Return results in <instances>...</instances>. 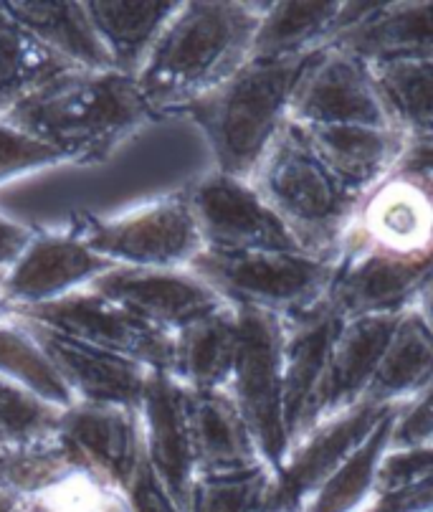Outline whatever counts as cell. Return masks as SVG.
Listing matches in <instances>:
<instances>
[{"instance_id":"obj_32","label":"cell","mask_w":433,"mask_h":512,"mask_svg":"<svg viewBox=\"0 0 433 512\" xmlns=\"http://www.w3.org/2000/svg\"><path fill=\"white\" fill-rule=\"evenodd\" d=\"M274 472L266 464L198 474L185 512H266Z\"/></svg>"},{"instance_id":"obj_17","label":"cell","mask_w":433,"mask_h":512,"mask_svg":"<svg viewBox=\"0 0 433 512\" xmlns=\"http://www.w3.org/2000/svg\"><path fill=\"white\" fill-rule=\"evenodd\" d=\"M23 322L28 325L33 338L41 343V348L46 350L76 404L140 409L147 383L155 371L145 368L137 360L94 348V345L56 333V330L38 325V322Z\"/></svg>"},{"instance_id":"obj_36","label":"cell","mask_w":433,"mask_h":512,"mask_svg":"<svg viewBox=\"0 0 433 512\" xmlns=\"http://www.w3.org/2000/svg\"><path fill=\"white\" fill-rule=\"evenodd\" d=\"M426 444H433V383L398 409L390 447H426Z\"/></svg>"},{"instance_id":"obj_15","label":"cell","mask_w":433,"mask_h":512,"mask_svg":"<svg viewBox=\"0 0 433 512\" xmlns=\"http://www.w3.org/2000/svg\"><path fill=\"white\" fill-rule=\"evenodd\" d=\"M390 406L360 404L347 414L325 421L292 444L282 469L274 474L266 512H304L314 492L350 457L390 414Z\"/></svg>"},{"instance_id":"obj_26","label":"cell","mask_w":433,"mask_h":512,"mask_svg":"<svg viewBox=\"0 0 433 512\" xmlns=\"http://www.w3.org/2000/svg\"><path fill=\"white\" fill-rule=\"evenodd\" d=\"M236 355L239 315L226 305L175 335L170 373L190 391H228Z\"/></svg>"},{"instance_id":"obj_4","label":"cell","mask_w":433,"mask_h":512,"mask_svg":"<svg viewBox=\"0 0 433 512\" xmlns=\"http://www.w3.org/2000/svg\"><path fill=\"white\" fill-rule=\"evenodd\" d=\"M317 56V54H314ZM254 59L180 117L201 135L211 168L249 180L292 120V102L309 61Z\"/></svg>"},{"instance_id":"obj_14","label":"cell","mask_w":433,"mask_h":512,"mask_svg":"<svg viewBox=\"0 0 433 512\" xmlns=\"http://www.w3.org/2000/svg\"><path fill=\"white\" fill-rule=\"evenodd\" d=\"M89 289L173 338L185 327L226 307V302L190 269L112 267Z\"/></svg>"},{"instance_id":"obj_25","label":"cell","mask_w":433,"mask_h":512,"mask_svg":"<svg viewBox=\"0 0 433 512\" xmlns=\"http://www.w3.org/2000/svg\"><path fill=\"white\" fill-rule=\"evenodd\" d=\"M97 39L107 54L109 66L127 77H137L150 59L157 39L175 16L180 3L140 0V3H107L87 0L84 3Z\"/></svg>"},{"instance_id":"obj_8","label":"cell","mask_w":433,"mask_h":512,"mask_svg":"<svg viewBox=\"0 0 433 512\" xmlns=\"http://www.w3.org/2000/svg\"><path fill=\"white\" fill-rule=\"evenodd\" d=\"M236 315H239V355L233 365L228 393L251 429L261 459L277 474L289 454L287 414H284V325L279 317L264 312L236 310Z\"/></svg>"},{"instance_id":"obj_11","label":"cell","mask_w":433,"mask_h":512,"mask_svg":"<svg viewBox=\"0 0 433 512\" xmlns=\"http://www.w3.org/2000/svg\"><path fill=\"white\" fill-rule=\"evenodd\" d=\"M403 312L345 317L335 345H332L325 373H322L320 383L314 388L307 409L299 419L292 444L325 421H332L335 416L347 414L355 406L365 404L375 373H378L380 358L385 353V345H388ZM292 444H289V449H292Z\"/></svg>"},{"instance_id":"obj_27","label":"cell","mask_w":433,"mask_h":512,"mask_svg":"<svg viewBox=\"0 0 433 512\" xmlns=\"http://www.w3.org/2000/svg\"><path fill=\"white\" fill-rule=\"evenodd\" d=\"M433 383V333L408 307L390 335L378 373L368 391V404L401 409Z\"/></svg>"},{"instance_id":"obj_5","label":"cell","mask_w":433,"mask_h":512,"mask_svg":"<svg viewBox=\"0 0 433 512\" xmlns=\"http://www.w3.org/2000/svg\"><path fill=\"white\" fill-rule=\"evenodd\" d=\"M249 180L304 251L335 256L360 198L330 173L302 127L289 122Z\"/></svg>"},{"instance_id":"obj_6","label":"cell","mask_w":433,"mask_h":512,"mask_svg":"<svg viewBox=\"0 0 433 512\" xmlns=\"http://www.w3.org/2000/svg\"><path fill=\"white\" fill-rule=\"evenodd\" d=\"M188 269L236 310L292 320L330 300L335 256L203 249Z\"/></svg>"},{"instance_id":"obj_30","label":"cell","mask_w":433,"mask_h":512,"mask_svg":"<svg viewBox=\"0 0 433 512\" xmlns=\"http://www.w3.org/2000/svg\"><path fill=\"white\" fill-rule=\"evenodd\" d=\"M0 378L26 388L59 411L76 404L64 378L21 317L0 322Z\"/></svg>"},{"instance_id":"obj_1","label":"cell","mask_w":433,"mask_h":512,"mask_svg":"<svg viewBox=\"0 0 433 512\" xmlns=\"http://www.w3.org/2000/svg\"><path fill=\"white\" fill-rule=\"evenodd\" d=\"M433 274V175L390 170L360 196L335 249L330 302L345 317L403 312Z\"/></svg>"},{"instance_id":"obj_38","label":"cell","mask_w":433,"mask_h":512,"mask_svg":"<svg viewBox=\"0 0 433 512\" xmlns=\"http://www.w3.org/2000/svg\"><path fill=\"white\" fill-rule=\"evenodd\" d=\"M370 512H433V477L383 497Z\"/></svg>"},{"instance_id":"obj_20","label":"cell","mask_w":433,"mask_h":512,"mask_svg":"<svg viewBox=\"0 0 433 512\" xmlns=\"http://www.w3.org/2000/svg\"><path fill=\"white\" fill-rule=\"evenodd\" d=\"M332 46L368 66L433 59V0L373 3Z\"/></svg>"},{"instance_id":"obj_31","label":"cell","mask_w":433,"mask_h":512,"mask_svg":"<svg viewBox=\"0 0 433 512\" xmlns=\"http://www.w3.org/2000/svg\"><path fill=\"white\" fill-rule=\"evenodd\" d=\"M390 122L406 137L433 132V59L370 66Z\"/></svg>"},{"instance_id":"obj_29","label":"cell","mask_w":433,"mask_h":512,"mask_svg":"<svg viewBox=\"0 0 433 512\" xmlns=\"http://www.w3.org/2000/svg\"><path fill=\"white\" fill-rule=\"evenodd\" d=\"M74 66L51 54L26 28L0 11V117Z\"/></svg>"},{"instance_id":"obj_34","label":"cell","mask_w":433,"mask_h":512,"mask_svg":"<svg viewBox=\"0 0 433 512\" xmlns=\"http://www.w3.org/2000/svg\"><path fill=\"white\" fill-rule=\"evenodd\" d=\"M59 165H69L64 155L33 137L31 132L13 125L8 117H0V188H8L18 180Z\"/></svg>"},{"instance_id":"obj_24","label":"cell","mask_w":433,"mask_h":512,"mask_svg":"<svg viewBox=\"0 0 433 512\" xmlns=\"http://www.w3.org/2000/svg\"><path fill=\"white\" fill-rule=\"evenodd\" d=\"M0 11L74 69H112L82 0H0Z\"/></svg>"},{"instance_id":"obj_12","label":"cell","mask_w":433,"mask_h":512,"mask_svg":"<svg viewBox=\"0 0 433 512\" xmlns=\"http://www.w3.org/2000/svg\"><path fill=\"white\" fill-rule=\"evenodd\" d=\"M289 122L299 127L363 125L396 130L370 66L335 46L309 61L294 94Z\"/></svg>"},{"instance_id":"obj_33","label":"cell","mask_w":433,"mask_h":512,"mask_svg":"<svg viewBox=\"0 0 433 512\" xmlns=\"http://www.w3.org/2000/svg\"><path fill=\"white\" fill-rule=\"evenodd\" d=\"M61 411L26 388L0 378V442L3 447H28L56 434Z\"/></svg>"},{"instance_id":"obj_13","label":"cell","mask_w":433,"mask_h":512,"mask_svg":"<svg viewBox=\"0 0 433 512\" xmlns=\"http://www.w3.org/2000/svg\"><path fill=\"white\" fill-rule=\"evenodd\" d=\"M112 269L74 229L36 231L0 277V292L18 312L84 292Z\"/></svg>"},{"instance_id":"obj_44","label":"cell","mask_w":433,"mask_h":512,"mask_svg":"<svg viewBox=\"0 0 433 512\" xmlns=\"http://www.w3.org/2000/svg\"><path fill=\"white\" fill-rule=\"evenodd\" d=\"M0 449H6V447H3V442H0Z\"/></svg>"},{"instance_id":"obj_23","label":"cell","mask_w":433,"mask_h":512,"mask_svg":"<svg viewBox=\"0 0 433 512\" xmlns=\"http://www.w3.org/2000/svg\"><path fill=\"white\" fill-rule=\"evenodd\" d=\"M188 419L198 474L236 472L266 464L228 391H190Z\"/></svg>"},{"instance_id":"obj_37","label":"cell","mask_w":433,"mask_h":512,"mask_svg":"<svg viewBox=\"0 0 433 512\" xmlns=\"http://www.w3.org/2000/svg\"><path fill=\"white\" fill-rule=\"evenodd\" d=\"M127 490H130L132 512H183V507L157 482V477L147 469L145 462L140 464L135 480Z\"/></svg>"},{"instance_id":"obj_40","label":"cell","mask_w":433,"mask_h":512,"mask_svg":"<svg viewBox=\"0 0 433 512\" xmlns=\"http://www.w3.org/2000/svg\"><path fill=\"white\" fill-rule=\"evenodd\" d=\"M396 168L411 170V173L433 175V132L428 135H413L403 142V153Z\"/></svg>"},{"instance_id":"obj_21","label":"cell","mask_w":433,"mask_h":512,"mask_svg":"<svg viewBox=\"0 0 433 512\" xmlns=\"http://www.w3.org/2000/svg\"><path fill=\"white\" fill-rule=\"evenodd\" d=\"M342 322H345V315L330 300L304 312V315L282 320L284 414H287L289 444H292V436L297 431V424L302 419L304 409H307L314 388H317L322 373H325Z\"/></svg>"},{"instance_id":"obj_19","label":"cell","mask_w":433,"mask_h":512,"mask_svg":"<svg viewBox=\"0 0 433 512\" xmlns=\"http://www.w3.org/2000/svg\"><path fill=\"white\" fill-rule=\"evenodd\" d=\"M373 3H264L254 56L309 59L330 49L347 28L368 16Z\"/></svg>"},{"instance_id":"obj_2","label":"cell","mask_w":433,"mask_h":512,"mask_svg":"<svg viewBox=\"0 0 433 512\" xmlns=\"http://www.w3.org/2000/svg\"><path fill=\"white\" fill-rule=\"evenodd\" d=\"M264 3L188 0L135 77L152 115L180 117L254 59Z\"/></svg>"},{"instance_id":"obj_45","label":"cell","mask_w":433,"mask_h":512,"mask_svg":"<svg viewBox=\"0 0 433 512\" xmlns=\"http://www.w3.org/2000/svg\"><path fill=\"white\" fill-rule=\"evenodd\" d=\"M0 277H3V274H0Z\"/></svg>"},{"instance_id":"obj_16","label":"cell","mask_w":433,"mask_h":512,"mask_svg":"<svg viewBox=\"0 0 433 512\" xmlns=\"http://www.w3.org/2000/svg\"><path fill=\"white\" fill-rule=\"evenodd\" d=\"M137 414H140L142 454L147 469L185 512L190 492L198 480L185 386L173 373L155 371Z\"/></svg>"},{"instance_id":"obj_35","label":"cell","mask_w":433,"mask_h":512,"mask_svg":"<svg viewBox=\"0 0 433 512\" xmlns=\"http://www.w3.org/2000/svg\"><path fill=\"white\" fill-rule=\"evenodd\" d=\"M433 477V444L426 447H390L380 464V500Z\"/></svg>"},{"instance_id":"obj_3","label":"cell","mask_w":433,"mask_h":512,"mask_svg":"<svg viewBox=\"0 0 433 512\" xmlns=\"http://www.w3.org/2000/svg\"><path fill=\"white\" fill-rule=\"evenodd\" d=\"M8 120L69 165H92L112 158L157 117L135 77L114 69H71L23 99Z\"/></svg>"},{"instance_id":"obj_43","label":"cell","mask_w":433,"mask_h":512,"mask_svg":"<svg viewBox=\"0 0 433 512\" xmlns=\"http://www.w3.org/2000/svg\"><path fill=\"white\" fill-rule=\"evenodd\" d=\"M0 512H21V510H18V505L13 497H8L6 492H0Z\"/></svg>"},{"instance_id":"obj_10","label":"cell","mask_w":433,"mask_h":512,"mask_svg":"<svg viewBox=\"0 0 433 512\" xmlns=\"http://www.w3.org/2000/svg\"><path fill=\"white\" fill-rule=\"evenodd\" d=\"M18 317L51 327L56 333L94 348L137 360L150 371H173V335L160 333L147 322L137 320L94 289H84L49 305L28 307L18 312Z\"/></svg>"},{"instance_id":"obj_7","label":"cell","mask_w":433,"mask_h":512,"mask_svg":"<svg viewBox=\"0 0 433 512\" xmlns=\"http://www.w3.org/2000/svg\"><path fill=\"white\" fill-rule=\"evenodd\" d=\"M71 229L112 267L188 269L206 249L183 188L109 216L87 213Z\"/></svg>"},{"instance_id":"obj_22","label":"cell","mask_w":433,"mask_h":512,"mask_svg":"<svg viewBox=\"0 0 433 512\" xmlns=\"http://www.w3.org/2000/svg\"><path fill=\"white\" fill-rule=\"evenodd\" d=\"M330 173L355 196L396 170L406 135L390 127H302Z\"/></svg>"},{"instance_id":"obj_41","label":"cell","mask_w":433,"mask_h":512,"mask_svg":"<svg viewBox=\"0 0 433 512\" xmlns=\"http://www.w3.org/2000/svg\"><path fill=\"white\" fill-rule=\"evenodd\" d=\"M411 310L421 317L423 325H426L428 330L433 333V274L428 277V282L418 289V295H416V300H413Z\"/></svg>"},{"instance_id":"obj_9","label":"cell","mask_w":433,"mask_h":512,"mask_svg":"<svg viewBox=\"0 0 433 512\" xmlns=\"http://www.w3.org/2000/svg\"><path fill=\"white\" fill-rule=\"evenodd\" d=\"M213 251H304L254 183L206 168L183 186Z\"/></svg>"},{"instance_id":"obj_42","label":"cell","mask_w":433,"mask_h":512,"mask_svg":"<svg viewBox=\"0 0 433 512\" xmlns=\"http://www.w3.org/2000/svg\"><path fill=\"white\" fill-rule=\"evenodd\" d=\"M13 317H18V310L6 300V295L0 292V322H8L13 320Z\"/></svg>"},{"instance_id":"obj_18","label":"cell","mask_w":433,"mask_h":512,"mask_svg":"<svg viewBox=\"0 0 433 512\" xmlns=\"http://www.w3.org/2000/svg\"><path fill=\"white\" fill-rule=\"evenodd\" d=\"M56 436L84 464L122 487L132 485L137 469L145 462L137 409L74 404L61 411Z\"/></svg>"},{"instance_id":"obj_28","label":"cell","mask_w":433,"mask_h":512,"mask_svg":"<svg viewBox=\"0 0 433 512\" xmlns=\"http://www.w3.org/2000/svg\"><path fill=\"white\" fill-rule=\"evenodd\" d=\"M396 416L398 409L390 411L375 426L373 434L327 477L320 490L314 492L304 512H370L378 505L380 464L393 444Z\"/></svg>"},{"instance_id":"obj_39","label":"cell","mask_w":433,"mask_h":512,"mask_svg":"<svg viewBox=\"0 0 433 512\" xmlns=\"http://www.w3.org/2000/svg\"><path fill=\"white\" fill-rule=\"evenodd\" d=\"M33 234H36V231L28 229L26 224L6 216V213H0V274L6 272L18 256H21V251L26 249V244L31 241Z\"/></svg>"}]
</instances>
